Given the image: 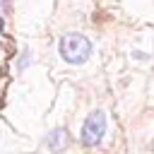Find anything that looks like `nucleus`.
<instances>
[{
  "mask_svg": "<svg viewBox=\"0 0 154 154\" xmlns=\"http://www.w3.org/2000/svg\"><path fill=\"white\" fill-rule=\"evenodd\" d=\"M60 55H63L67 63L79 65V63H84V60L91 55V43H89V38L82 36V34H65V36L60 38Z\"/></svg>",
  "mask_w": 154,
  "mask_h": 154,
  "instance_id": "obj_1",
  "label": "nucleus"
},
{
  "mask_svg": "<svg viewBox=\"0 0 154 154\" xmlns=\"http://www.w3.org/2000/svg\"><path fill=\"white\" fill-rule=\"evenodd\" d=\"M103 132H106V116L101 111H94L82 125V144H87V147L99 144Z\"/></svg>",
  "mask_w": 154,
  "mask_h": 154,
  "instance_id": "obj_2",
  "label": "nucleus"
},
{
  "mask_svg": "<svg viewBox=\"0 0 154 154\" xmlns=\"http://www.w3.org/2000/svg\"><path fill=\"white\" fill-rule=\"evenodd\" d=\"M63 144H65V130H53L51 132V140H48V147L51 149H63Z\"/></svg>",
  "mask_w": 154,
  "mask_h": 154,
  "instance_id": "obj_3",
  "label": "nucleus"
}]
</instances>
